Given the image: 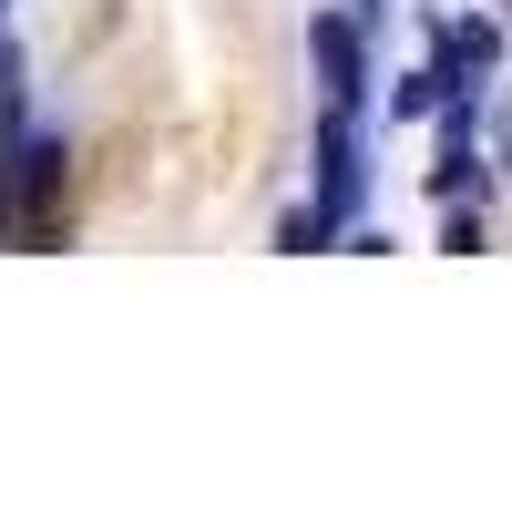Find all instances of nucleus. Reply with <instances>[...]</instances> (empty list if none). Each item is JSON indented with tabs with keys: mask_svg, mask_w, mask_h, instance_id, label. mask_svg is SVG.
I'll return each mask as SVG.
<instances>
[{
	"mask_svg": "<svg viewBox=\"0 0 512 512\" xmlns=\"http://www.w3.org/2000/svg\"><path fill=\"white\" fill-rule=\"evenodd\" d=\"M431 41L451 52V72H461V82H492V72H502V52H512V41H502V21H482V11L431 21Z\"/></svg>",
	"mask_w": 512,
	"mask_h": 512,
	"instance_id": "3",
	"label": "nucleus"
},
{
	"mask_svg": "<svg viewBox=\"0 0 512 512\" xmlns=\"http://www.w3.org/2000/svg\"><path fill=\"white\" fill-rule=\"evenodd\" d=\"M359 21H379V0H359Z\"/></svg>",
	"mask_w": 512,
	"mask_h": 512,
	"instance_id": "6",
	"label": "nucleus"
},
{
	"mask_svg": "<svg viewBox=\"0 0 512 512\" xmlns=\"http://www.w3.org/2000/svg\"><path fill=\"white\" fill-rule=\"evenodd\" d=\"M492 164H502V175H512V113H502V134H492Z\"/></svg>",
	"mask_w": 512,
	"mask_h": 512,
	"instance_id": "5",
	"label": "nucleus"
},
{
	"mask_svg": "<svg viewBox=\"0 0 512 512\" xmlns=\"http://www.w3.org/2000/svg\"><path fill=\"white\" fill-rule=\"evenodd\" d=\"M277 246H287V256H308V246H338V236L318 226V205H287V216H277Z\"/></svg>",
	"mask_w": 512,
	"mask_h": 512,
	"instance_id": "4",
	"label": "nucleus"
},
{
	"mask_svg": "<svg viewBox=\"0 0 512 512\" xmlns=\"http://www.w3.org/2000/svg\"><path fill=\"white\" fill-rule=\"evenodd\" d=\"M308 72H318V93H328L338 113H369V82H379L369 21H359V11H308Z\"/></svg>",
	"mask_w": 512,
	"mask_h": 512,
	"instance_id": "2",
	"label": "nucleus"
},
{
	"mask_svg": "<svg viewBox=\"0 0 512 512\" xmlns=\"http://www.w3.org/2000/svg\"><path fill=\"white\" fill-rule=\"evenodd\" d=\"M359 195H369V113H318V226L328 236H349V216H359Z\"/></svg>",
	"mask_w": 512,
	"mask_h": 512,
	"instance_id": "1",
	"label": "nucleus"
},
{
	"mask_svg": "<svg viewBox=\"0 0 512 512\" xmlns=\"http://www.w3.org/2000/svg\"><path fill=\"white\" fill-rule=\"evenodd\" d=\"M502 41H512V11H502Z\"/></svg>",
	"mask_w": 512,
	"mask_h": 512,
	"instance_id": "7",
	"label": "nucleus"
}]
</instances>
